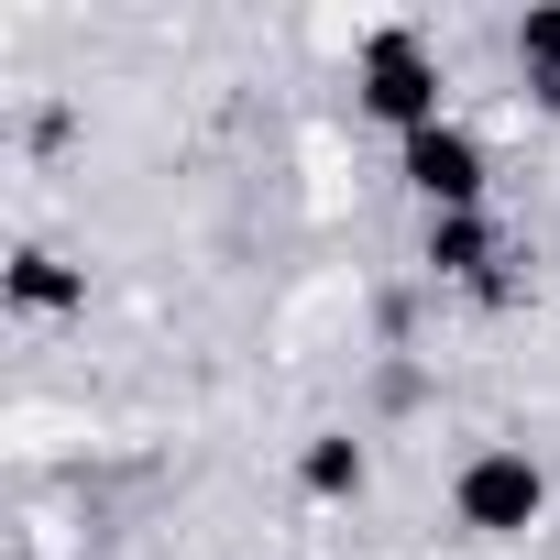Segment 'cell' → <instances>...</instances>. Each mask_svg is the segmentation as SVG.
<instances>
[{"instance_id":"obj_7","label":"cell","mask_w":560,"mask_h":560,"mask_svg":"<svg viewBox=\"0 0 560 560\" xmlns=\"http://www.w3.org/2000/svg\"><path fill=\"white\" fill-rule=\"evenodd\" d=\"M516 56H527V67H538V78L560 89V12H527V34H516Z\"/></svg>"},{"instance_id":"obj_4","label":"cell","mask_w":560,"mask_h":560,"mask_svg":"<svg viewBox=\"0 0 560 560\" xmlns=\"http://www.w3.org/2000/svg\"><path fill=\"white\" fill-rule=\"evenodd\" d=\"M429 264H451V275H494V220H483V209H440V220H429Z\"/></svg>"},{"instance_id":"obj_5","label":"cell","mask_w":560,"mask_h":560,"mask_svg":"<svg viewBox=\"0 0 560 560\" xmlns=\"http://www.w3.org/2000/svg\"><path fill=\"white\" fill-rule=\"evenodd\" d=\"M12 298H23V308H67V298H78V275H67L56 253H23V264H12Z\"/></svg>"},{"instance_id":"obj_1","label":"cell","mask_w":560,"mask_h":560,"mask_svg":"<svg viewBox=\"0 0 560 560\" xmlns=\"http://www.w3.org/2000/svg\"><path fill=\"white\" fill-rule=\"evenodd\" d=\"M363 110L396 121L407 143L440 132V67L418 56V34H374V56H363Z\"/></svg>"},{"instance_id":"obj_3","label":"cell","mask_w":560,"mask_h":560,"mask_svg":"<svg viewBox=\"0 0 560 560\" xmlns=\"http://www.w3.org/2000/svg\"><path fill=\"white\" fill-rule=\"evenodd\" d=\"M407 187L429 198V220H440V209H483V143L451 132V121L418 132V143H407Z\"/></svg>"},{"instance_id":"obj_2","label":"cell","mask_w":560,"mask_h":560,"mask_svg":"<svg viewBox=\"0 0 560 560\" xmlns=\"http://www.w3.org/2000/svg\"><path fill=\"white\" fill-rule=\"evenodd\" d=\"M451 505H462V527H483V538H516V527L549 505V483H538V462H527V451H472Z\"/></svg>"},{"instance_id":"obj_6","label":"cell","mask_w":560,"mask_h":560,"mask_svg":"<svg viewBox=\"0 0 560 560\" xmlns=\"http://www.w3.org/2000/svg\"><path fill=\"white\" fill-rule=\"evenodd\" d=\"M308 494H363V451L352 440H319L308 451Z\"/></svg>"}]
</instances>
